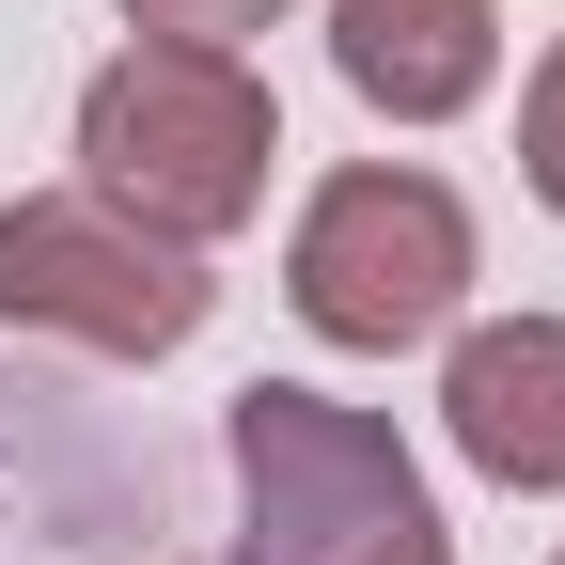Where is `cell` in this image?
<instances>
[{
	"label": "cell",
	"mask_w": 565,
	"mask_h": 565,
	"mask_svg": "<svg viewBox=\"0 0 565 565\" xmlns=\"http://www.w3.org/2000/svg\"><path fill=\"white\" fill-rule=\"evenodd\" d=\"M519 173H534V204L565 221V47L534 63V95H519Z\"/></svg>",
	"instance_id": "52a82bcc"
},
{
	"label": "cell",
	"mask_w": 565,
	"mask_h": 565,
	"mask_svg": "<svg viewBox=\"0 0 565 565\" xmlns=\"http://www.w3.org/2000/svg\"><path fill=\"white\" fill-rule=\"evenodd\" d=\"M550 565H565V550H550Z\"/></svg>",
	"instance_id": "9c48e42d"
},
{
	"label": "cell",
	"mask_w": 565,
	"mask_h": 565,
	"mask_svg": "<svg viewBox=\"0 0 565 565\" xmlns=\"http://www.w3.org/2000/svg\"><path fill=\"white\" fill-rule=\"evenodd\" d=\"M204 299H221L204 252L141 236L95 189L0 204V330H63V345H95V362H173V345L204 330Z\"/></svg>",
	"instance_id": "277c9868"
},
{
	"label": "cell",
	"mask_w": 565,
	"mask_h": 565,
	"mask_svg": "<svg viewBox=\"0 0 565 565\" xmlns=\"http://www.w3.org/2000/svg\"><path fill=\"white\" fill-rule=\"evenodd\" d=\"M221 440H236V565H456L440 503H424V471L377 408L252 377Z\"/></svg>",
	"instance_id": "7a4b0ae2"
},
{
	"label": "cell",
	"mask_w": 565,
	"mask_h": 565,
	"mask_svg": "<svg viewBox=\"0 0 565 565\" xmlns=\"http://www.w3.org/2000/svg\"><path fill=\"white\" fill-rule=\"evenodd\" d=\"M330 63L393 126H456L503 79V0H330Z\"/></svg>",
	"instance_id": "8992f818"
},
{
	"label": "cell",
	"mask_w": 565,
	"mask_h": 565,
	"mask_svg": "<svg viewBox=\"0 0 565 565\" xmlns=\"http://www.w3.org/2000/svg\"><path fill=\"white\" fill-rule=\"evenodd\" d=\"M440 424L487 487H565V315H487L440 362Z\"/></svg>",
	"instance_id": "5b68a950"
},
{
	"label": "cell",
	"mask_w": 565,
	"mask_h": 565,
	"mask_svg": "<svg viewBox=\"0 0 565 565\" xmlns=\"http://www.w3.org/2000/svg\"><path fill=\"white\" fill-rule=\"evenodd\" d=\"M79 158H95V204H126L141 236L173 252H221L252 204H267V158H282V110L236 47H173L141 32L126 63H95L79 95Z\"/></svg>",
	"instance_id": "6da1fadb"
},
{
	"label": "cell",
	"mask_w": 565,
	"mask_h": 565,
	"mask_svg": "<svg viewBox=\"0 0 565 565\" xmlns=\"http://www.w3.org/2000/svg\"><path fill=\"white\" fill-rule=\"evenodd\" d=\"M282 299H299L315 345L393 362V345L456 330V299H471V204H456L440 173H408V158L330 173V189L299 204V236H282Z\"/></svg>",
	"instance_id": "3957f363"
},
{
	"label": "cell",
	"mask_w": 565,
	"mask_h": 565,
	"mask_svg": "<svg viewBox=\"0 0 565 565\" xmlns=\"http://www.w3.org/2000/svg\"><path fill=\"white\" fill-rule=\"evenodd\" d=\"M141 32H173V47H236V32H267L282 0H126Z\"/></svg>",
	"instance_id": "ba28073f"
}]
</instances>
